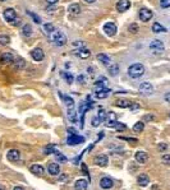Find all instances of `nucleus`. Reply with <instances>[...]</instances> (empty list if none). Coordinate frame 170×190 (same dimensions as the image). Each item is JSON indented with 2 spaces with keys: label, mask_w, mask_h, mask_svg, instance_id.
Instances as JSON below:
<instances>
[{
  "label": "nucleus",
  "mask_w": 170,
  "mask_h": 190,
  "mask_svg": "<svg viewBox=\"0 0 170 190\" xmlns=\"http://www.w3.org/2000/svg\"><path fill=\"white\" fill-rule=\"evenodd\" d=\"M49 37H50V40H51V42L55 45V46H64L65 44H67V36L63 33V32H60V31H53L51 33H49Z\"/></svg>",
  "instance_id": "obj_1"
},
{
  "label": "nucleus",
  "mask_w": 170,
  "mask_h": 190,
  "mask_svg": "<svg viewBox=\"0 0 170 190\" xmlns=\"http://www.w3.org/2000/svg\"><path fill=\"white\" fill-rule=\"evenodd\" d=\"M128 74L132 78H140L144 74V66L142 64H133L128 68Z\"/></svg>",
  "instance_id": "obj_2"
},
{
  "label": "nucleus",
  "mask_w": 170,
  "mask_h": 190,
  "mask_svg": "<svg viewBox=\"0 0 170 190\" xmlns=\"http://www.w3.org/2000/svg\"><path fill=\"white\" fill-rule=\"evenodd\" d=\"M4 18L6 22H9L12 24H18V22H15V21H18L17 19V13L14 9H12V8H8V9L4 10Z\"/></svg>",
  "instance_id": "obj_3"
},
{
  "label": "nucleus",
  "mask_w": 170,
  "mask_h": 190,
  "mask_svg": "<svg viewBox=\"0 0 170 190\" xmlns=\"http://www.w3.org/2000/svg\"><path fill=\"white\" fill-rule=\"evenodd\" d=\"M150 49H151L152 53H155V54H161L165 50L164 44L160 40H154V41H152L150 44Z\"/></svg>",
  "instance_id": "obj_4"
},
{
  "label": "nucleus",
  "mask_w": 170,
  "mask_h": 190,
  "mask_svg": "<svg viewBox=\"0 0 170 190\" xmlns=\"http://www.w3.org/2000/svg\"><path fill=\"white\" fill-rule=\"evenodd\" d=\"M138 91H140L141 94H144V96H150V94H152V92H154V87H152L151 83L143 82L142 84H140Z\"/></svg>",
  "instance_id": "obj_5"
},
{
  "label": "nucleus",
  "mask_w": 170,
  "mask_h": 190,
  "mask_svg": "<svg viewBox=\"0 0 170 190\" xmlns=\"http://www.w3.org/2000/svg\"><path fill=\"white\" fill-rule=\"evenodd\" d=\"M67 143L69 145H78V144L84 143V138L81 137V135H77V134H71L69 137H68Z\"/></svg>",
  "instance_id": "obj_6"
},
{
  "label": "nucleus",
  "mask_w": 170,
  "mask_h": 190,
  "mask_svg": "<svg viewBox=\"0 0 170 190\" xmlns=\"http://www.w3.org/2000/svg\"><path fill=\"white\" fill-rule=\"evenodd\" d=\"M116 31H118L116 30V24L114 22H107V23L104 24V32L107 34V36H110V37L115 36Z\"/></svg>",
  "instance_id": "obj_7"
},
{
  "label": "nucleus",
  "mask_w": 170,
  "mask_h": 190,
  "mask_svg": "<svg viewBox=\"0 0 170 190\" xmlns=\"http://www.w3.org/2000/svg\"><path fill=\"white\" fill-rule=\"evenodd\" d=\"M31 56H32V59L35 60V61H42L44 57H45V54H44V51H42V49L36 47V49H33L31 51Z\"/></svg>",
  "instance_id": "obj_8"
},
{
  "label": "nucleus",
  "mask_w": 170,
  "mask_h": 190,
  "mask_svg": "<svg viewBox=\"0 0 170 190\" xmlns=\"http://www.w3.org/2000/svg\"><path fill=\"white\" fill-rule=\"evenodd\" d=\"M73 54L81 59H88L91 55V51H88V49H86V47H79V49H75L73 51Z\"/></svg>",
  "instance_id": "obj_9"
},
{
  "label": "nucleus",
  "mask_w": 170,
  "mask_h": 190,
  "mask_svg": "<svg viewBox=\"0 0 170 190\" xmlns=\"http://www.w3.org/2000/svg\"><path fill=\"white\" fill-rule=\"evenodd\" d=\"M138 15H140V19L142 22H148L152 18V12L150 9H147V8H142Z\"/></svg>",
  "instance_id": "obj_10"
},
{
  "label": "nucleus",
  "mask_w": 170,
  "mask_h": 190,
  "mask_svg": "<svg viewBox=\"0 0 170 190\" xmlns=\"http://www.w3.org/2000/svg\"><path fill=\"white\" fill-rule=\"evenodd\" d=\"M131 6V2L129 0H119V2L116 3V9L119 12H125L128 10Z\"/></svg>",
  "instance_id": "obj_11"
},
{
  "label": "nucleus",
  "mask_w": 170,
  "mask_h": 190,
  "mask_svg": "<svg viewBox=\"0 0 170 190\" xmlns=\"http://www.w3.org/2000/svg\"><path fill=\"white\" fill-rule=\"evenodd\" d=\"M6 158L9 161H12V162H15V161H18L21 158V153H19V151H17V149H10V151H8Z\"/></svg>",
  "instance_id": "obj_12"
},
{
  "label": "nucleus",
  "mask_w": 170,
  "mask_h": 190,
  "mask_svg": "<svg viewBox=\"0 0 170 190\" xmlns=\"http://www.w3.org/2000/svg\"><path fill=\"white\" fill-rule=\"evenodd\" d=\"M95 163H96L97 166L105 167L107 163H109V158H107V156H105V154H100V156H97V157L95 158Z\"/></svg>",
  "instance_id": "obj_13"
},
{
  "label": "nucleus",
  "mask_w": 170,
  "mask_h": 190,
  "mask_svg": "<svg viewBox=\"0 0 170 190\" xmlns=\"http://www.w3.org/2000/svg\"><path fill=\"white\" fill-rule=\"evenodd\" d=\"M147 160H148V156H147L146 152L138 151L137 153H136V161H137V162H140V163H146Z\"/></svg>",
  "instance_id": "obj_14"
},
{
  "label": "nucleus",
  "mask_w": 170,
  "mask_h": 190,
  "mask_svg": "<svg viewBox=\"0 0 170 190\" xmlns=\"http://www.w3.org/2000/svg\"><path fill=\"white\" fill-rule=\"evenodd\" d=\"M113 185H114V183H113V180L110 177H104V179H101V181H100V186L103 189H111Z\"/></svg>",
  "instance_id": "obj_15"
},
{
  "label": "nucleus",
  "mask_w": 170,
  "mask_h": 190,
  "mask_svg": "<svg viewBox=\"0 0 170 190\" xmlns=\"http://www.w3.org/2000/svg\"><path fill=\"white\" fill-rule=\"evenodd\" d=\"M87 186H88V181L83 180V179L75 181V184H74V189L75 190H87Z\"/></svg>",
  "instance_id": "obj_16"
},
{
  "label": "nucleus",
  "mask_w": 170,
  "mask_h": 190,
  "mask_svg": "<svg viewBox=\"0 0 170 190\" xmlns=\"http://www.w3.org/2000/svg\"><path fill=\"white\" fill-rule=\"evenodd\" d=\"M47 171H49V174L50 175H58L59 172H60V167H59L58 163H49V166H47Z\"/></svg>",
  "instance_id": "obj_17"
},
{
  "label": "nucleus",
  "mask_w": 170,
  "mask_h": 190,
  "mask_svg": "<svg viewBox=\"0 0 170 190\" xmlns=\"http://www.w3.org/2000/svg\"><path fill=\"white\" fill-rule=\"evenodd\" d=\"M109 93H110V89L107 88H97L95 92V96L97 98H106L109 96Z\"/></svg>",
  "instance_id": "obj_18"
},
{
  "label": "nucleus",
  "mask_w": 170,
  "mask_h": 190,
  "mask_svg": "<svg viewBox=\"0 0 170 190\" xmlns=\"http://www.w3.org/2000/svg\"><path fill=\"white\" fill-rule=\"evenodd\" d=\"M137 183H138V185H141V186H146V185L150 184V177H148L146 174H141V175L138 176V179H137Z\"/></svg>",
  "instance_id": "obj_19"
},
{
  "label": "nucleus",
  "mask_w": 170,
  "mask_h": 190,
  "mask_svg": "<svg viewBox=\"0 0 170 190\" xmlns=\"http://www.w3.org/2000/svg\"><path fill=\"white\" fill-rule=\"evenodd\" d=\"M59 96L63 98V101H64V103L67 105L68 109H73L74 107V100L72 97H69V96H63L62 93H59Z\"/></svg>",
  "instance_id": "obj_20"
},
{
  "label": "nucleus",
  "mask_w": 170,
  "mask_h": 190,
  "mask_svg": "<svg viewBox=\"0 0 170 190\" xmlns=\"http://www.w3.org/2000/svg\"><path fill=\"white\" fill-rule=\"evenodd\" d=\"M31 172L32 174H35V175H44V172H45V170H44V167H42L41 165H32L31 166Z\"/></svg>",
  "instance_id": "obj_21"
},
{
  "label": "nucleus",
  "mask_w": 170,
  "mask_h": 190,
  "mask_svg": "<svg viewBox=\"0 0 170 190\" xmlns=\"http://www.w3.org/2000/svg\"><path fill=\"white\" fill-rule=\"evenodd\" d=\"M68 12L73 15H77V14L81 13V6L78 4H71L69 8H68Z\"/></svg>",
  "instance_id": "obj_22"
},
{
  "label": "nucleus",
  "mask_w": 170,
  "mask_h": 190,
  "mask_svg": "<svg viewBox=\"0 0 170 190\" xmlns=\"http://www.w3.org/2000/svg\"><path fill=\"white\" fill-rule=\"evenodd\" d=\"M97 60L103 63L104 65H110V63H111V59H110L107 55H105V54H99L97 55Z\"/></svg>",
  "instance_id": "obj_23"
},
{
  "label": "nucleus",
  "mask_w": 170,
  "mask_h": 190,
  "mask_svg": "<svg viewBox=\"0 0 170 190\" xmlns=\"http://www.w3.org/2000/svg\"><path fill=\"white\" fill-rule=\"evenodd\" d=\"M2 61L3 63H13L14 61V56L12 53H4L2 54Z\"/></svg>",
  "instance_id": "obj_24"
},
{
  "label": "nucleus",
  "mask_w": 170,
  "mask_h": 190,
  "mask_svg": "<svg viewBox=\"0 0 170 190\" xmlns=\"http://www.w3.org/2000/svg\"><path fill=\"white\" fill-rule=\"evenodd\" d=\"M60 75H62L63 78L65 79V82H67L68 84H72V83H73V81H74L73 75H72L71 73H68V72H62V73H60Z\"/></svg>",
  "instance_id": "obj_25"
},
{
  "label": "nucleus",
  "mask_w": 170,
  "mask_h": 190,
  "mask_svg": "<svg viewBox=\"0 0 170 190\" xmlns=\"http://www.w3.org/2000/svg\"><path fill=\"white\" fill-rule=\"evenodd\" d=\"M152 31H154L155 33H160V32H165L166 30H165V27H163L160 23H157V22H155L154 24H152Z\"/></svg>",
  "instance_id": "obj_26"
},
{
  "label": "nucleus",
  "mask_w": 170,
  "mask_h": 190,
  "mask_svg": "<svg viewBox=\"0 0 170 190\" xmlns=\"http://www.w3.org/2000/svg\"><path fill=\"white\" fill-rule=\"evenodd\" d=\"M107 83V79L105 78V77H100V78L96 81V87L97 88H105V84Z\"/></svg>",
  "instance_id": "obj_27"
},
{
  "label": "nucleus",
  "mask_w": 170,
  "mask_h": 190,
  "mask_svg": "<svg viewBox=\"0 0 170 190\" xmlns=\"http://www.w3.org/2000/svg\"><path fill=\"white\" fill-rule=\"evenodd\" d=\"M22 33H23V36L30 37L31 34H32V28H31V26H30V24H24L23 28H22Z\"/></svg>",
  "instance_id": "obj_28"
},
{
  "label": "nucleus",
  "mask_w": 170,
  "mask_h": 190,
  "mask_svg": "<svg viewBox=\"0 0 170 190\" xmlns=\"http://www.w3.org/2000/svg\"><path fill=\"white\" fill-rule=\"evenodd\" d=\"M68 119H69L72 123L77 121V115H75L74 109H69V110H68Z\"/></svg>",
  "instance_id": "obj_29"
},
{
  "label": "nucleus",
  "mask_w": 170,
  "mask_h": 190,
  "mask_svg": "<svg viewBox=\"0 0 170 190\" xmlns=\"http://www.w3.org/2000/svg\"><path fill=\"white\" fill-rule=\"evenodd\" d=\"M13 64H14V68L15 69H23L24 65H26V63H24L23 59H17V60H14Z\"/></svg>",
  "instance_id": "obj_30"
},
{
  "label": "nucleus",
  "mask_w": 170,
  "mask_h": 190,
  "mask_svg": "<svg viewBox=\"0 0 170 190\" xmlns=\"http://www.w3.org/2000/svg\"><path fill=\"white\" fill-rule=\"evenodd\" d=\"M109 73L111 74L113 77L118 75V73H119V66H118L116 64H111V65L109 66Z\"/></svg>",
  "instance_id": "obj_31"
},
{
  "label": "nucleus",
  "mask_w": 170,
  "mask_h": 190,
  "mask_svg": "<svg viewBox=\"0 0 170 190\" xmlns=\"http://www.w3.org/2000/svg\"><path fill=\"white\" fill-rule=\"evenodd\" d=\"M143 128H144V124H143L142 121H138V123H136V124L133 125V130H134L136 133H141V132L143 130Z\"/></svg>",
  "instance_id": "obj_32"
},
{
  "label": "nucleus",
  "mask_w": 170,
  "mask_h": 190,
  "mask_svg": "<svg viewBox=\"0 0 170 190\" xmlns=\"http://www.w3.org/2000/svg\"><path fill=\"white\" fill-rule=\"evenodd\" d=\"M115 105L118 107H129L131 106V102L127 101V100H119V101H116Z\"/></svg>",
  "instance_id": "obj_33"
},
{
  "label": "nucleus",
  "mask_w": 170,
  "mask_h": 190,
  "mask_svg": "<svg viewBox=\"0 0 170 190\" xmlns=\"http://www.w3.org/2000/svg\"><path fill=\"white\" fill-rule=\"evenodd\" d=\"M8 44H9V36H6V34H0V45L6 46Z\"/></svg>",
  "instance_id": "obj_34"
},
{
  "label": "nucleus",
  "mask_w": 170,
  "mask_h": 190,
  "mask_svg": "<svg viewBox=\"0 0 170 190\" xmlns=\"http://www.w3.org/2000/svg\"><path fill=\"white\" fill-rule=\"evenodd\" d=\"M56 151H55V145H46L45 147V149H44V153L45 154H50V153H55Z\"/></svg>",
  "instance_id": "obj_35"
},
{
  "label": "nucleus",
  "mask_w": 170,
  "mask_h": 190,
  "mask_svg": "<svg viewBox=\"0 0 170 190\" xmlns=\"http://www.w3.org/2000/svg\"><path fill=\"white\" fill-rule=\"evenodd\" d=\"M54 154H55V158H56V161H60V162H67V157L64 156V154L59 153V152H55Z\"/></svg>",
  "instance_id": "obj_36"
},
{
  "label": "nucleus",
  "mask_w": 170,
  "mask_h": 190,
  "mask_svg": "<svg viewBox=\"0 0 170 190\" xmlns=\"http://www.w3.org/2000/svg\"><path fill=\"white\" fill-rule=\"evenodd\" d=\"M28 14H30V17L33 19V22L35 23H41V18L36 14V13H32V12H28Z\"/></svg>",
  "instance_id": "obj_37"
},
{
  "label": "nucleus",
  "mask_w": 170,
  "mask_h": 190,
  "mask_svg": "<svg viewBox=\"0 0 170 190\" xmlns=\"http://www.w3.org/2000/svg\"><path fill=\"white\" fill-rule=\"evenodd\" d=\"M106 116H107V112L105 111V110H100L99 111V119L101 120V121H104V120H106Z\"/></svg>",
  "instance_id": "obj_38"
},
{
  "label": "nucleus",
  "mask_w": 170,
  "mask_h": 190,
  "mask_svg": "<svg viewBox=\"0 0 170 190\" xmlns=\"http://www.w3.org/2000/svg\"><path fill=\"white\" fill-rule=\"evenodd\" d=\"M45 30H46L47 33H51L53 31H55V27H54L51 23H46V24H45Z\"/></svg>",
  "instance_id": "obj_39"
},
{
  "label": "nucleus",
  "mask_w": 170,
  "mask_h": 190,
  "mask_svg": "<svg viewBox=\"0 0 170 190\" xmlns=\"http://www.w3.org/2000/svg\"><path fill=\"white\" fill-rule=\"evenodd\" d=\"M129 31H131L132 33H137V32H138V26L136 24V23L131 24V26H129Z\"/></svg>",
  "instance_id": "obj_40"
},
{
  "label": "nucleus",
  "mask_w": 170,
  "mask_h": 190,
  "mask_svg": "<svg viewBox=\"0 0 170 190\" xmlns=\"http://www.w3.org/2000/svg\"><path fill=\"white\" fill-rule=\"evenodd\" d=\"M115 129H116L118 132H123V130H125V129H127V126L124 124H122V123H118L116 126H115Z\"/></svg>",
  "instance_id": "obj_41"
},
{
  "label": "nucleus",
  "mask_w": 170,
  "mask_h": 190,
  "mask_svg": "<svg viewBox=\"0 0 170 190\" xmlns=\"http://www.w3.org/2000/svg\"><path fill=\"white\" fill-rule=\"evenodd\" d=\"M161 8H169L170 6V0H160Z\"/></svg>",
  "instance_id": "obj_42"
},
{
  "label": "nucleus",
  "mask_w": 170,
  "mask_h": 190,
  "mask_svg": "<svg viewBox=\"0 0 170 190\" xmlns=\"http://www.w3.org/2000/svg\"><path fill=\"white\" fill-rule=\"evenodd\" d=\"M77 81H78L79 84H84V83H86V77H84V75H78Z\"/></svg>",
  "instance_id": "obj_43"
},
{
  "label": "nucleus",
  "mask_w": 170,
  "mask_h": 190,
  "mask_svg": "<svg viewBox=\"0 0 170 190\" xmlns=\"http://www.w3.org/2000/svg\"><path fill=\"white\" fill-rule=\"evenodd\" d=\"M163 162L166 165H170V154H164L163 156Z\"/></svg>",
  "instance_id": "obj_44"
},
{
  "label": "nucleus",
  "mask_w": 170,
  "mask_h": 190,
  "mask_svg": "<svg viewBox=\"0 0 170 190\" xmlns=\"http://www.w3.org/2000/svg\"><path fill=\"white\" fill-rule=\"evenodd\" d=\"M100 123H101V120H100L99 117H95V119L92 120V125H93V126H99Z\"/></svg>",
  "instance_id": "obj_45"
},
{
  "label": "nucleus",
  "mask_w": 170,
  "mask_h": 190,
  "mask_svg": "<svg viewBox=\"0 0 170 190\" xmlns=\"http://www.w3.org/2000/svg\"><path fill=\"white\" fill-rule=\"evenodd\" d=\"M82 170H83V172H84V174H86L87 176H88V179H91V176H90V174H88V170H87V167H86V165H84V163H82Z\"/></svg>",
  "instance_id": "obj_46"
},
{
  "label": "nucleus",
  "mask_w": 170,
  "mask_h": 190,
  "mask_svg": "<svg viewBox=\"0 0 170 190\" xmlns=\"http://www.w3.org/2000/svg\"><path fill=\"white\" fill-rule=\"evenodd\" d=\"M154 119H155L154 115H146L143 117V121H150V120H154Z\"/></svg>",
  "instance_id": "obj_47"
},
{
  "label": "nucleus",
  "mask_w": 170,
  "mask_h": 190,
  "mask_svg": "<svg viewBox=\"0 0 170 190\" xmlns=\"http://www.w3.org/2000/svg\"><path fill=\"white\" fill-rule=\"evenodd\" d=\"M129 109L133 111V110H137V109H140V106L137 105V103H131V106H129Z\"/></svg>",
  "instance_id": "obj_48"
},
{
  "label": "nucleus",
  "mask_w": 170,
  "mask_h": 190,
  "mask_svg": "<svg viewBox=\"0 0 170 190\" xmlns=\"http://www.w3.org/2000/svg\"><path fill=\"white\" fill-rule=\"evenodd\" d=\"M46 2H47L50 5H53V4H56V3L59 2V0H46Z\"/></svg>",
  "instance_id": "obj_49"
},
{
  "label": "nucleus",
  "mask_w": 170,
  "mask_h": 190,
  "mask_svg": "<svg viewBox=\"0 0 170 190\" xmlns=\"http://www.w3.org/2000/svg\"><path fill=\"white\" fill-rule=\"evenodd\" d=\"M159 149H160V151L166 149V144H160V145H159Z\"/></svg>",
  "instance_id": "obj_50"
},
{
  "label": "nucleus",
  "mask_w": 170,
  "mask_h": 190,
  "mask_svg": "<svg viewBox=\"0 0 170 190\" xmlns=\"http://www.w3.org/2000/svg\"><path fill=\"white\" fill-rule=\"evenodd\" d=\"M13 190H24V189H23L22 186H15V188H14Z\"/></svg>",
  "instance_id": "obj_51"
},
{
  "label": "nucleus",
  "mask_w": 170,
  "mask_h": 190,
  "mask_svg": "<svg viewBox=\"0 0 170 190\" xmlns=\"http://www.w3.org/2000/svg\"><path fill=\"white\" fill-rule=\"evenodd\" d=\"M84 2H86V3H95L96 0H84Z\"/></svg>",
  "instance_id": "obj_52"
},
{
  "label": "nucleus",
  "mask_w": 170,
  "mask_h": 190,
  "mask_svg": "<svg viewBox=\"0 0 170 190\" xmlns=\"http://www.w3.org/2000/svg\"><path fill=\"white\" fill-rule=\"evenodd\" d=\"M165 98H166L168 101H170V93H169V94H166V96H165Z\"/></svg>",
  "instance_id": "obj_53"
},
{
  "label": "nucleus",
  "mask_w": 170,
  "mask_h": 190,
  "mask_svg": "<svg viewBox=\"0 0 170 190\" xmlns=\"http://www.w3.org/2000/svg\"><path fill=\"white\" fill-rule=\"evenodd\" d=\"M0 2H6V0H0Z\"/></svg>",
  "instance_id": "obj_54"
}]
</instances>
